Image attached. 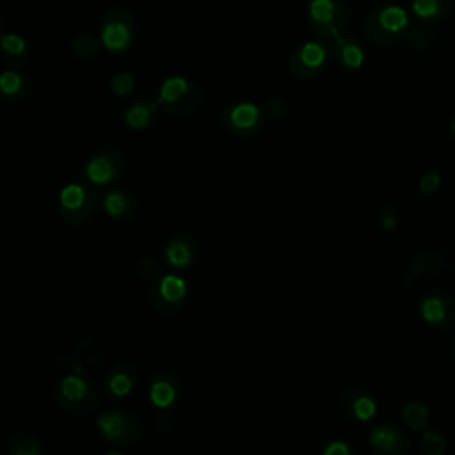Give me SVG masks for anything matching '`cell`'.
Listing matches in <instances>:
<instances>
[{"instance_id": "obj_1", "label": "cell", "mask_w": 455, "mask_h": 455, "mask_svg": "<svg viewBox=\"0 0 455 455\" xmlns=\"http://www.w3.org/2000/svg\"><path fill=\"white\" fill-rule=\"evenodd\" d=\"M409 25V16L400 5H384L370 12L364 20L366 36L377 44H393L400 41Z\"/></svg>"}, {"instance_id": "obj_2", "label": "cell", "mask_w": 455, "mask_h": 455, "mask_svg": "<svg viewBox=\"0 0 455 455\" xmlns=\"http://www.w3.org/2000/svg\"><path fill=\"white\" fill-rule=\"evenodd\" d=\"M55 402L60 409L68 411V412H89L92 411L98 403L100 398L96 395V391L78 375H69L66 379L60 380V384L57 386L55 391Z\"/></svg>"}, {"instance_id": "obj_3", "label": "cell", "mask_w": 455, "mask_h": 455, "mask_svg": "<svg viewBox=\"0 0 455 455\" xmlns=\"http://www.w3.org/2000/svg\"><path fill=\"white\" fill-rule=\"evenodd\" d=\"M142 421L130 411H107L98 419L101 434L117 444L137 443L144 432Z\"/></svg>"}, {"instance_id": "obj_4", "label": "cell", "mask_w": 455, "mask_h": 455, "mask_svg": "<svg viewBox=\"0 0 455 455\" xmlns=\"http://www.w3.org/2000/svg\"><path fill=\"white\" fill-rule=\"evenodd\" d=\"M309 20L318 36L336 37L347 21V7L341 0H311Z\"/></svg>"}, {"instance_id": "obj_5", "label": "cell", "mask_w": 455, "mask_h": 455, "mask_svg": "<svg viewBox=\"0 0 455 455\" xmlns=\"http://www.w3.org/2000/svg\"><path fill=\"white\" fill-rule=\"evenodd\" d=\"M133 37V20L128 11L124 9H112L101 23L100 39L101 43L112 50L121 52L124 50Z\"/></svg>"}, {"instance_id": "obj_6", "label": "cell", "mask_w": 455, "mask_h": 455, "mask_svg": "<svg viewBox=\"0 0 455 455\" xmlns=\"http://www.w3.org/2000/svg\"><path fill=\"white\" fill-rule=\"evenodd\" d=\"M59 199H60V215L69 224H82L84 220H87L96 204L94 194L76 183L66 185Z\"/></svg>"}, {"instance_id": "obj_7", "label": "cell", "mask_w": 455, "mask_h": 455, "mask_svg": "<svg viewBox=\"0 0 455 455\" xmlns=\"http://www.w3.org/2000/svg\"><path fill=\"white\" fill-rule=\"evenodd\" d=\"M421 318L439 329L455 327V300L443 291H430L419 302Z\"/></svg>"}, {"instance_id": "obj_8", "label": "cell", "mask_w": 455, "mask_h": 455, "mask_svg": "<svg viewBox=\"0 0 455 455\" xmlns=\"http://www.w3.org/2000/svg\"><path fill=\"white\" fill-rule=\"evenodd\" d=\"M123 171H124V156L123 153L112 148H107L100 155L92 156L85 167L87 178L96 185H103L116 180L117 176L123 174Z\"/></svg>"}, {"instance_id": "obj_9", "label": "cell", "mask_w": 455, "mask_h": 455, "mask_svg": "<svg viewBox=\"0 0 455 455\" xmlns=\"http://www.w3.org/2000/svg\"><path fill=\"white\" fill-rule=\"evenodd\" d=\"M368 443L373 448V451L386 455H402L411 448L405 432L391 423H382L375 427L368 435Z\"/></svg>"}, {"instance_id": "obj_10", "label": "cell", "mask_w": 455, "mask_h": 455, "mask_svg": "<svg viewBox=\"0 0 455 455\" xmlns=\"http://www.w3.org/2000/svg\"><path fill=\"white\" fill-rule=\"evenodd\" d=\"M325 48L318 43H304L300 48L295 50V53L290 59V69L293 71L295 76L300 78H309L313 76L323 64L325 60Z\"/></svg>"}, {"instance_id": "obj_11", "label": "cell", "mask_w": 455, "mask_h": 455, "mask_svg": "<svg viewBox=\"0 0 455 455\" xmlns=\"http://www.w3.org/2000/svg\"><path fill=\"white\" fill-rule=\"evenodd\" d=\"M343 409L357 421H368L377 412V403L364 391L352 387L343 396Z\"/></svg>"}, {"instance_id": "obj_12", "label": "cell", "mask_w": 455, "mask_h": 455, "mask_svg": "<svg viewBox=\"0 0 455 455\" xmlns=\"http://www.w3.org/2000/svg\"><path fill=\"white\" fill-rule=\"evenodd\" d=\"M332 53L338 62H341L347 68H359L364 60V53L361 46L347 36H336L332 44Z\"/></svg>"}, {"instance_id": "obj_13", "label": "cell", "mask_w": 455, "mask_h": 455, "mask_svg": "<svg viewBox=\"0 0 455 455\" xmlns=\"http://www.w3.org/2000/svg\"><path fill=\"white\" fill-rule=\"evenodd\" d=\"M455 0H412L414 14L427 23L443 20L453 9Z\"/></svg>"}, {"instance_id": "obj_14", "label": "cell", "mask_w": 455, "mask_h": 455, "mask_svg": "<svg viewBox=\"0 0 455 455\" xmlns=\"http://www.w3.org/2000/svg\"><path fill=\"white\" fill-rule=\"evenodd\" d=\"M446 267V261L432 252V251H427V252H421L416 256L414 263H412V268H411V275L412 277H435L443 272V268Z\"/></svg>"}, {"instance_id": "obj_15", "label": "cell", "mask_w": 455, "mask_h": 455, "mask_svg": "<svg viewBox=\"0 0 455 455\" xmlns=\"http://www.w3.org/2000/svg\"><path fill=\"white\" fill-rule=\"evenodd\" d=\"M402 419L411 430H425L430 419L428 407L421 400H409L402 407Z\"/></svg>"}, {"instance_id": "obj_16", "label": "cell", "mask_w": 455, "mask_h": 455, "mask_svg": "<svg viewBox=\"0 0 455 455\" xmlns=\"http://www.w3.org/2000/svg\"><path fill=\"white\" fill-rule=\"evenodd\" d=\"M187 293L185 281L178 275H165L156 290L158 299H162L167 304H180Z\"/></svg>"}, {"instance_id": "obj_17", "label": "cell", "mask_w": 455, "mask_h": 455, "mask_svg": "<svg viewBox=\"0 0 455 455\" xmlns=\"http://www.w3.org/2000/svg\"><path fill=\"white\" fill-rule=\"evenodd\" d=\"M258 117H259V110L252 103H240V105H236L229 110L231 124L235 128H240V130L252 128L256 124Z\"/></svg>"}, {"instance_id": "obj_18", "label": "cell", "mask_w": 455, "mask_h": 455, "mask_svg": "<svg viewBox=\"0 0 455 455\" xmlns=\"http://www.w3.org/2000/svg\"><path fill=\"white\" fill-rule=\"evenodd\" d=\"M165 256L172 267H187L194 258V251L190 249L188 242H185V238L183 240L176 238L167 243Z\"/></svg>"}, {"instance_id": "obj_19", "label": "cell", "mask_w": 455, "mask_h": 455, "mask_svg": "<svg viewBox=\"0 0 455 455\" xmlns=\"http://www.w3.org/2000/svg\"><path fill=\"white\" fill-rule=\"evenodd\" d=\"M100 50V39L89 32H82L71 39V52L78 59H92Z\"/></svg>"}, {"instance_id": "obj_20", "label": "cell", "mask_w": 455, "mask_h": 455, "mask_svg": "<svg viewBox=\"0 0 455 455\" xmlns=\"http://www.w3.org/2000/svg\"><path fill=\"white\" fill-rule=\"evenodd\" d=\"M149 398L156 407L164 409V407L171 405L176 398L174 384H171L169 380H162V379L153 380L151 387H149Z\"/></svg>"}, {"instance_id": "obj_21", "label": "cell", "mask_w": 455, "mask_h": 455, "mask_svg": "<svg viewBox=\"0 0 455 455\" xmlns=\"http://www.w3.org/2000/svg\"><path fill=\"white\" fill-rule=\"evenodd\" d=\"M7 448L14 455H37V453H41V448H39L37 441L32 435L25 434V432H16L12 437H9Z\"/></svg>"}, {"instance_id": "obj_22", "label": "cell", "mask_w": 455, "mask_h": 455, "mask_svg": "<svg viewBox=\"0 0 455 455\" xmlns=\"http://www.w3.org/2000/svg\"><path fill=\"white\" fill-rule=\"evenodd\" d=\"M105 210L110 217H124L130 215V212H133L132 206V199L121 192V190H114L105 197Z\"/></svg>"}, {"instance_id": "obj_23", "label": "cell", "mask_w": 455, "mask_h": 455, "mask_svg": "<svg viewBox=\"0 0 455 455\" xmlns=\"http://www.w3.org/2000/svg\"><path fill=\"white\" fill-rule=\"evenodd\" d=\"M419 448L425 455H441L446 450V439L439 432L425 428L419 439Z\"/></svg>"}, {"instance_id": "obj_24", "label": "cell", "mask_w": 455, "mask_h": 455, "mask_svg": "<svg viewBox=\"0 0 455 455\" xmlns=\"http://www.w3.org/2000/svg\"><path fill=\"white\" fill-rule=\"evenodd\" d=\"M153 107V105H151ZM151 107L144 105V103H133L128 110H126V116H124V121L128 126L135 128V130H140L144 128L148 123H149V117H151Z\"/></svg>"}, {"instance_id": "obj_25", "label": "cell", "mask_w": 455, "mask_h": 455, "mask_svg": "<svg viewBox=\"0 0 455 455\" xmlns=\"http://www.w3.org/2000/svg\"><path fill=\"white\" fill-rule=\"evenodd\" d=\"M133 387V379L130 377V373L116 370L110 377H108V389L112 395L116 396H124L132 391Z\"/></svg>"}, {"instance_id": "obj_26", "label": "cell", "mask_w": 455, "mask_h": 455, "mask_svg": "<svg viewBox=\"0 0 455 455\" xmlns=\"http://www.w3.org/2000/svg\"><path fill=\"white\" fill-rule=\"evenodd\" d=\"M407 43L414 50H427V48L432 46L434 37H432V32L427 27L418 25V27H412L407 32Z\"/></svg>"}, {"instance_id": "obj_27", "label": "cell", "mask_w": 455, "mask_h": 455, "mask_svg": "<svg viewBox=\"0 0 455 455\" xmlns=\"http://www.w3.org/2000/svg\"><path fill=\"white\" fill-rule=\"evenodd\" d=\"M23 85V78L16 71H4L0 76V89L5 96H16Z\"/></svg>"}, {"instance_id": "obj_28", "label": "cell", "mask_w": 455, "mask_h": 455, "mask_svg": "<svg viewBox=\"0 0 455 455\" xmlns=\"http://www.w3.org/2000/svg\"><path fill=\"white\" fill-rule=\"evenodd\" d=\"M133 87H135V80H133V76H132L130 73H126V71L114 75L112 80H110V89H112L117 96H126V94H130V92L133 91Z\"/></svg>"}, {"instance_id": "obj_29", "label": "cell", "mask_w": 455, "mask_h": 455, "mask_svg": "<svg viewBox=\"0 0 455 455\" xmlns=\"http://www.w3.org/2000/svg\"><path fill=\"white\" fill-rule=\"evenodd\" d=\"M25 39L16 34H4L2 36V48L9 55H21L25 52Z\"/></svg>"}, {"instance_id": "obj_30", "label": "cell", "mask_w": 455, "mask_h": 455, "mask_svg": "<svg viewBox=\"0 0 455 455\" xmlns=\"http://www.w3.org/2000/svg\"><path fill=\"white\" fill-rule=\"evenodd\" d=\"M441 174L437 171H427L419 180V190L423 194H434L441 187Z\"/></svg>"}, {"instance_id": "obj_31", "label": "cell", "mask_w": 455, "mask_h": 455, "mask_svg": "<svg viewBox=\"0 0 455 455\" xmlns=\"http://www.w3.org/2000/svg\"><path fill=\"white\" fill-rule=\"evenodd\" d=\"M137 272H139V275H140L142 279L151 281V279H155V277L160 274V265H158V261H155L153 258H144V259L139 263Z\"/></svg>"}, {"instance_id": "obj_32", "label": "cell", "mask_w": 455, "mask_h": 455, "mask_svg": "<svg viewBox=\"0 0 455 455\" xmlns=\"http://www.w3.org/2000/svg\"><path fill=\"white\" fill-rule=\"evenodd\" d=\"M155 425H156V428H158L162 434H169L171 430H174L176 418H174V416H171L167 411H162V412L156 416Z\"/></svg>"}, {"instance_id": "obj_33", "label": "cell", "mask_w": 455, "mask_h": 455, "mask_svg": "<svg viewBox=\"0 0 455 455\" xmlns=\"http://www.w3.org/2000/svg\"><path fill=\"white\" fill-rule=\"evenodd\" d=\"M286 108H288V105L283 98H272L267 103V114L272 116V117H281L286 112Z\"/></svg>"}, {"instance_id": "obj_34", "label": "cell", "mask_w": 455, "mask_h": 455, "mask_svg": "<svg viewBox=\"0 0 455 455\" xmlns=\"http://www.w3.org/2000/svg\"><path fill=\"white\" fill-rule=\"evenodd\" d=\"M325 455H348L350 448L343 441H332L329 446L323 450Z\"/></svg>"}, {"instance_id": "obj_35", "label": "cell", "mask_w": 455, "mask_h": 455, "mask_svg": "<svg viewBox=\"0 0 455 455\" xmlns=\"http://www.w3.org/2000/svg\"><path fill=\"white\" fill-rule=\"evenodd\" d=\"M380 226H382L386 231L395 229V226H396V217H395L393 210H386V212L380 213Z\"/></svg>"}, {"instance_id": "obj_36", "label": "cell", "mask_w": 455, "mask_h": 455, "mask_svg": "<svg viewBox=\"0 0 455 455\" xmlns=\"http://www.w3.org/2000/svg\"><path fill=\"white\" fill-rule=\"evenodd\" d=\"M451 352H453V357H455V336H453V339H451Z\"/></svg>"}, {"instance_id": "obj_37", "label": "cell", "mask_w": 455, "mask_h": 455, "mask_svg": "<svg viewBox=\"0 0 455 455\" xmlns=\"http://www.w3.org/2000/svg\"><path fill=\"white\" fill-rule=\"evenodd\" d=\"M451 132H453V137H455V116H453V119H451Z\"/></svg>"}]
</instances>
